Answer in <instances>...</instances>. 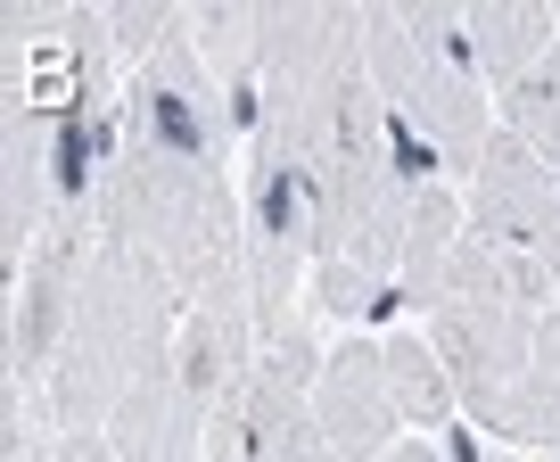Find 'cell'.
Masks as SVG:
<instances>
[{
	"mask_svg": "<svg viewBox=\"0 0 560 462\" xmlns=\"http://www.w3.org/2000/svg\"><path fill=\"white\" fill-rule=\"evenodd\" d=\"M174 331H182V289L165 281V265L149 249L100 240L83 305H74V331L34 389L50 429L58 438H100L124 396L174 363Z\"/></svg>",
	"mask_w": 560,
	"mask_h": 462,
	"instance_id": "obj_1",
	"label": "cell"
},
{
	"mask_svg": "<svg viewBox=\"0 0 560 462\" xmlns=\"http://www.w3.org/2000/svg\"><path fill=\"white\" fill-rule=\"evenodd\" d=\"M363 67L387 116L445 165V182L478 174V158L503 125H494V91L470 50V9H438V0L363 9Z\"/></svg>",
	"mask_w": 560,
	"mask_h": 462,
	"instance_id": "obj_2",
	"label": "cell"
},
{
	"mask_svg": "<svg viewBox=\"0 0 560 462\" xmlns=\"http://www.w3.org/2000/svg\"><path fill=\"white\" fill-rule=\"evenodd\" d=\"M116 116H124V149H140V158H165V165H182V174H214V182L240 174L231 100H223V83H214V67L198 58L190 34L165 42V50L124 83Z\"/></svg>",
	"mask_w": 560,
	"mask_h": 462,
	"instance_id": "obj_3",
	"label": "cell"
},
{
	"mask_svg": "<svg viewBox=\"0 0 560 462\" xmlns=\"http://www.w3.org/2000/svg\"><path fill=\"white\" fill-rule=\"evenodd\" d=\"M91 256H100V215L91 207L58 215L18 256V298H9V372H18V389H42V372L58 363L74 305H83V281H91Z\"/></svg>",
	"mask_w": 560,
	"mask_h": 462,
	"instance_id": "obj_4",
	"label": "cell"
},
{
	"mask_svg": "<svg viewBox=\"0 0 560 462\" xmlns=\"http://www.w3.org/2000/svg\"><path fill=\"white\" fill-rule=\"evenodd\" d=\"M429 347L445 356L462 413H470L536 363V314H520L511 298H438L429 305Z\"/></svg>",
	"mask_w": 560,
	"mask_h": 462,
	"instance_id": "obj_5",
	"label": "cell"
},
{
	"mask_svg": "<svg viewBox=\"0 0 560 462\" xmlns=\"http://www.w3.org/2000/svg\"><path fill=\"white\" fill-rule=\"evenodd\" d=\"M314 429L347 462H387L404 446L396 438L404 413H396V396H387L380 331H354V338H338V347H330V363H322V380H314Z\"/></svg>",
	"mask_w": 560,
	"mask_h": 462,
	"instance_id": "obj_6",
	"label": "cell"
},
{
	"mask_svg": "<svg viewBox=\"0 0 560 462\" xmlns=\"http://www.w3.org/2000/svg\"><path fill=\"white\" fill-rule=\"evenodd\" d=\"M560 207V174L520 141V132H494L487 158L470 174V231L494 240V249H536L544 223Z\"/></svg>",
	"mask_w": 560,
	"mask_h": 462,
	"instance_id": "obj_7",
	"label": "cell"
},
{
	"mask_svg": "<svg viewBox=\"0 0 560 462\" xmlns=\"http://www.w3.org/2000/svg\"><path fill=\"white\" fill-rule=\"evenodd\" d=\"M264 356V331H256V305L247 298H214V305H182V331H174V363L165 372L198 396V405H223L240 389V372Z\"/></svg>",
	"mask_w": 560,
	"mask_h": 462,
	"instance_id": "obj_8",
	"label": "cell"
},
{
	"mask_svg": "<svg viewBox=\"0 0 560 462\" xmlns=\"http://www.w3.org/2000/svg\"><path fill=\"white\" fill-rule=\"evenodd\" d=\"M116 462H207V405L174 372H149L107 421Z\"/></svg>",
	"mask_w": 560,
	"mask_h": 462,
	"instance_id": "obj_9",
	"label": "cell"
},
{
	"mask_svg": "<svg viewBox=\"0 0 560 462\" xmlns=\"http://www.w3.org/2000/svg\"><path fill=\"white\" fill-rule=\"evenodd\" d=\"M9 174H0V231H9V256H25L42 231L58 223V174H50V116L18 107L9 116Z\"/></svg>",
	"mask_w": 560,
	"mask_h": 462,
	"instance_id": "obj_10",
	"label": "cell"
},
{
	"mask_svg": "<svg viewBox=\"0 0 560 462\" xmlns=\"http://www.w3.org/2000/svg\"><path fill=\"white\" fill-rule=\"evenodd\" d=\"M552 42H560V9H544V0H470V50L494 100L511 83H527Z\"/></svg>",
	"mask_w": 560,
	"mask_h": 462,
	"instance_id": "obj_11",
	"label": "cell"
},
{
	"mask_svg": "<svg viewBox=\"0 0 560 462\" xmlns=\"http://www.w3.org/2000/svg\"><path fill=\"white\" fill-rule=\"evenodd\" d=\"M470 429H487L494 446H511V454H544L560 462V380L544 372V363H527L520 380H503V389L487 396V405L462 413Z\"/></svg>",
	"mask_w": 560,
	"mask_h": 462,
	"instance_id": "obj_12",
	"label": "cell"
},
{
	"mask_svg": "<svg viewBox=\"0 0 560 462\" xmlns=\"http://www.w3.org/2000/svg\"><path fill=\"white\" fill-rule=\"evenodd\" d=\"M380 356H387V396L412 429H454L462 421V389L445 372V356L429 347V331H380Z\"/></svg>",
	"mask_w": 560,
	"mask_h": 462,
	"instance_id": "obj_13",
	"label": "cell"
},
{
	"mask_svg": "<svg viewBox=\"0 0 560 462\" xmlns=\"http://www.w3.org/2000/svg\"><path fill=\"white\" fill-rule=\"evenodd\" d=\"M396 305H404V289L371 265H347V256H314V273H305V314L314 322L380 331V322H396Z\"/></svg>",
	"mask_w": 560,
	"mask_h": 462,
	"instance_id": "obj_14",
	"label": "cell"
},
{
	"mask_svg": "<svg viewBox=\"0 0 560 462\" xmlns=\"http://www.w3.org/2000/svg\"><path fill=\"white\" fill-rule=\"evenodd\" d=\"M494 125L520 132V141H527V149H536V158L560 174V42L544 50V67L527 74V83H511L503 100H494Z\"/></svg>",
	"mask_w": 560,
	"mask_h": 462,
	"instance_id": "obj_15",
	"label": "cell"
},
{
	"mask_svg": "<svg viewBox=\"0 0 560 462\" xmlns=\"http://www.w3.org/2000/svg\"><path fill=\"white\" fill-rule=\"evenodd\" d=\"M198 25V9H149V0H140V9H107V50H116V67H149V58L165 50V42H182Z\"/></svg>",
	"mask_w": 560,
	"mask_h": 462,
	"instance_id": "obj_16",
	"label": "cell"
},
{
	"mask_svg": "<svg viewBox=\"0 0 560 462\" xmlns=\"http://www.w3.org/2000/svg\"><path fill=\"white\" fill-rule=\"evenodd\" d=\"M272 462H347V454H338V446H330V438L314 429V413H305V421H298L289 438L272 446Z\"/></svg>",
	"mask_w": 560,
	"mask_h": 462,
	"instance_id": "obj_17",
	"label": "cell"
},
{
	"mask_svg": "<svg viewBox=\"0 0 560 462\" xmlns=\"http://www.w3.org/2000/svg\"><path fill=\"white\" fill-rule=\"evenodd\" d=\"M536 363H544V372L560 380V305H552V314L536 322Z\"/></svg>",
	"mask_w": 560,
	"mask_h": 462,
	"instance_id": "obj_18",
	"label": "cell"
},
{
	"mask_svg": "<svg viewBox=\"0 0 560 462\" xmlns=\"http://www.w3.org/2000/svg\"><path fill=\"white\" fill-rule=\"evenodd\" d=\"M387 462H445V446H429V438H404Z\"/></svg>",
	"mask_w": 560,
	"mask_h": 462,
	"instance_id": "obj_19",
	"label": "cell"
},
{
	"mask_svg": "<svg viewBox=\"0 0 560 462\" xmlns=\"http://www.w3.org/2000/svg\"><path fill=\"white\" fill-rule=\"evenodd\" d=\"M487 462H544V454H511V446H494V454Z\"/></svg>",
	"mask_w": 560,
	"mask_h": 462,
	"instance_id": "obj_20",
	"label": "cell"
}]
</instances>
